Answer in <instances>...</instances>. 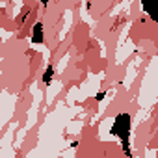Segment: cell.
Instances as JSON below:
<instances>
[{"label":"cell","instance_id":"1","mask_svg":"<svg viewBox=\"0 0 158 158\" xmlns=\"http://www.w3.org/2000/svg\"><path fill=\"white\" fill-rule=\"evenodd\" d=\"M128 132H130V117L127 114H119L117 119L114 121V127H112V134L117 136L123 143V149L125 152L130 156V149H128ZM132 158V156H130Z\"/></svg>","mask_w":158,"mask_h":158},{"label":"cell","instance_id":"2","mask_svg":"<svg viewBox=\"0 0 158 158\" xmlns=\"http://www.w3.org/2000/svg\"><path fill=\"white\" fill-rule=\"evenodd\" d=\"M32 43H43V23H35L32 30Z\"/></svg>","mask_w":158,"mask_h":158},{"label":"cell","instance_id":"3","mask_svg":"<svg viewBox=\"0 0 158 158\" xmlns=\"http://www.w3.org/2000/svg\"><path fill=\"white\" fill-rule=\"evenodd\" d=\"M52 76H54V67L52 65H47V71H45V76H43V82L48 86L52 82Z\"/></svg>","mask_w":158,"mask_h":158}]
</instances>
